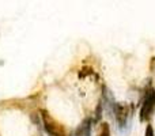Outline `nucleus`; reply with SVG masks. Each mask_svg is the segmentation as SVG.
I'll return each instance as SVG.
<instances>
[{
    "instance_id": "nucleus-1",
    "label": "nucleus",
    "mask_w": 155,
    "mask_h": 136,
    "mask_svg": "<svg viewBox=\"0 0 155 136\" xmlns=\"http://www.w3.org/2000/svg\"><path fill=\"white\" fill-rule=\"evenodd\" d=\"M41 116H42V121H44V127H45V131L48 132L49 136H67L65 135V131L59 123H57L54 118L51 117L48 112L42 110L41 112Z\"/></svg>"
},
{
    "instance_id": "nucleus-5",
    "label": "nucleus",
    "mask_w": 155,
    "mask_h": 136,
    "mask_svg": "<svg viewBox=\"0 0 155 136\" xmlns=\"http://www.w3.org/2000/svg\"><path fill=\"white\" fill-rule=\"evenodd\" d=\"M98 136H110L109 124H106V123H102L101 124V127H99V131H98Z\"/></svg>"
},
{
    "instance_id": "nucleus-2",
    "label": "nucleus",
    "mask_w": 155,
    "mask_h": 136,
    "mask_svg": "<svg viewBox=\"0 0 155 136\" xmlns=\"http://www.w3.org/2000/svg\"><path fill=\"white\" fill-rule=\"evenodd\" d=\"M154 110H155V91H153L146 98L144 104L142 106V110H140V120L142 121L148 120L151 117V114L154 113Z\"/></svg>"
},
{
    "instance_id": "nucleus-3",
    "label": "nucleus",
    "mask_w": 155,
    "mask_h": 136,
    "mask_svg": "<svg viewBox=\"0 0 155 136\" xmlns=\"http://www.w3.org/2000/svg\"><path fill=\"white\" fill-rule=\"evenodd\" d=\"M113 109L116 113V120H117L118 125L123 128L125 127L127 120H128V113H129V108L125 104H114L113 105Z\"/></svg>"
},
{
    "instance_id": "nucleus-4",
    "label": "nucleus",
    "mask_w": 155,
    "mask_h": 136,
    "mask_svg": "<svg viewBox=\"0 0 155 136\" xmlns=\"http://www.w3.org/2000/svg\"><path fill=\"white\" fill-rule=\"evenodd\" d=\"M91 134V118H86L76 128L75 136H90Z\"/></svg>"
},
{
    "instance_id": "nucleus-6",
    "label": "nucleus",
    "mask_w": 155,
    "mask_h": 136,
    "mask_svg": "<svg viewBox=\"0 0 155 136\" xmlns=\"http://www.w3.org/2000/svg\"><path fill=\"white\" fill-rule=\"evenodd\" d=\"M146 136H154V129L151 125H147V128H146Z\"/></svg>"
}]
</instances>
